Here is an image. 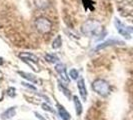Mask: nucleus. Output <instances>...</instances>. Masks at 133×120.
I'll use <instances>...</instances> for the list:
<instances>
[{
    "mask_svg": "<svg viewBox=\"0 0 133 120\" xmlns=\"http://www.w3.org/2000/svg\"><path fill=\"white\" fill-rule=\"evenodd\" d=\"M81 32L88 37L100 36L103 32L101 23L96 20H87L81 26Z\"/></svg>",
    "mask_w": 133,
    "mask_h": 120,
    "instance_id": "nucleus-1",
    "label": "nucleus"
},
{
    "mask_svg": "<svg viewBox=\"0 0 133 120\" xmlns=\"http://www.w3.org/2000/svg\"><path fill=\"white\" fill-rule=\"evenodd\" d=\"M92 89L100 96L106 97L111 92V87L109 83L103 79H96L92 82Z\"/></svg>",
    "mask_w": 133,
    "mask_h": 120,
    "instance_id": "nucleus-2",
    "label": "nucleus"
},
{
    "mask_svg": "<svg viewBox=\"0 0 133 120\" xmlns=\"http://www.w3.org/2000/svg\"><path fill=\"white\" fill-rule=\"evenodd\" d=\"M35 27L39 33H49L52 29V22L46 17H38L35 20Z\"/></svg>",
    "mask_w": 133,
    "mask_h": 120,
    "instance_id": "nucleus-3",
    "label": "nucleus"
},
{
    "mask_svg": "<svg viewBox=\"0 0 133 120\" xmlns=\"http://www.w3.org/2000/svg\"><path fill=\"white\" fill-rule=\"evenodd\" d=\"M114 24H115V27H116V29H117V31L119 32L120 35H122V36L125 37L126 39H130V38H131V36H130L131 34H130V32L128 31L127 26H125L120 20H118L117 18H115Z\"/></svg>",
    "mask_w": 133,
    "mask_h": 120,
    "instance_id": "nucleus-4",
    "label": "nucleus"
},
{
    "mask_svg": "<svg viewBox=\"0 0 133 120\" xmlns=\"http://www.w3.org/2000/svg\"><path fill=\"white\" fill-rule=\"evenodd\" d=\"M77 88L79 90V94L83 101H86L87 99V89L85 85V81L83 77H79V79L77 81Z\"/></svg>",
    "mask_w": 133,
    "mask_h": 120,
    "instance_id": "nucleus-5",
    "label": "nucleus"
},
{
    "mask_svg": "<svg viewBox=\"0 0 133 120\" xmlns=\"http://www.w3.org/2000/svg\"><path fill=\"white\" fill-rule=\"evenodd\" d=\"M55 70H56L57 73L59 74L60 77L63 79L64 82H66V83L69 82V77H68V75H67V73H66V68H65V65H64V64H62V63L56 64V65H55Z\"/></svg>",
    "mask_w": 133,
    "mask_h": 120,
    "instance_id": "nucleus-6",
    "label": "nucleus"
},
{
    "mask_svg": "<svg viewBox=\"0 0 133 120\" xmlns=\"http://www.w3.org/2000/svg\"><path fill=\"white\" fill-rule=\"evenodd\" d=\"M18 56H19V58H21L26 63L29 62V61H31L32 63H37L38 60H39L36 55H34L33 53H30V52H20L18 54Z\"/></svg>",
    "mask_w": 133,
    "mask_h": 120,
    "instance_id": "nucleus-7",
    "label": "nucleus"
},
{
    "mask_svg": "<svg viewBox=\"0 0 133 120\" xmlns=\"http://www.w3.org/2000/svg\"><path fill=\"white\" fill-rule=\"evenodd\" d=\"M16 114V106H12L7 108L6 110L1 113V119L2 120H9L11 118H13Z\"/></svg>",
    "mask_w": 133,
    "mask_h": 120,
    "instance_id": "nucleus-8",
    "label": "nucleus"
},
{
    "mask_svg": "<svg viewBox=\"0 0 133 120\" xmlns=\"http://www.w3.org/2000/svg\"><path fill=\"white\" fill-rule=\"evenodd\" d=\"M116 44H123V42L116 39H109L105 41V42H103V43H101V44H98L95 48V50L98 51V50H101L103 48H106L108 46H112V45H116Z\"/></svg>",
    "mask_w": 133,
    "mask_h": 120,
    "instance_id": "nucleus-9",
    "label": "nucleus"
},
{
    "mask_svg": "<svg viewBox=\"0 0 133 120\" xmlns=\"http://www.w3.org/2000/svg\"><path fill=\"white\" fill-rule=\"evenodd\" d=\"M57 110H58V114H59L60 118L62 120H71V116L68 113L65 107L61 105L59 103H57Z\"/></svg>",
    "mask_w": 133,
    "mask_h": 120,
    "instance_id": "nucleus-10",
    "label": "nucleus"
},
{
    "mask_svg": "<svg viewBox=\"0 0 133 120\" xmlns=\"http://www.w3.org/2000/svg\"><path fill=\"white\" fill-rule=\"evenodd\" d=\"M34 5L38 9L44 10L50 6V1L49 0H34Z\"/></svg>",
    "mask_w": 133,
    "mask_h": 120,
    "instance_id": "nucleus-11",
    "label": "nucleus"
},
{
    "mask_svg": "<svg viewBox=\"0 0 133 120\" xmlns=\"http://www.w3.org/2000/svg\"><path fill=\"white\" fill-rule=\"evenodd\" d=\"M73 102H74V106H75V111H76V114L79 116V115H81V113H82L83 108H82V104H81V102H80L78 96L74 95L73 96Z\"/></svg>",
    "mask_w": 133,
    "mask_h": 120,
    "instance_id": "nucleus-12",
    "label": "nucleus"
},
{
    "mask_svg": "<svg viewBox=\"0 0 133 120\" xmlns=\"http://www.w3.org/2000/svg\"><path fill=\"white\" fill-rule=\"evenodd\" d=\"M17 73L19 74V75H21L22 78H25V79H27L28 81H30V82H32L34 84L37 83V78H36L34 75H32V74L26 73V72H22V71H18Z\"/></svg>",
    "mask_w": 133,
    "mask_h": 120,
    "instance_id": "nucleus-13",
    "label": "nucleus"
},
{
    "mask_svg": "<svg viewBox=\"0 0 133 120\" xmlns=\"http://www.w3.org/2000/svg\"><path fill=\"white\" fill-rule=\"evenodd\" d=\"M44 58L49 63H57V62H59V58L55 54H46L44 56Z\"/></svg>",
    "mask_w": 133,
    "mask_h": 120,
    "instance_id": "nucleus-14",
    "label": "nucleus"
},
{
    "mask_svg": "<svg viewBox=\"0 0 133 120\" xmlns=\"http://www.w3.org/2000/svg\"><path fill=\"white\" fill-rule=\"evenodd\" d=\"M58 87H59V89L64 93V95L66 96L68 99H71V92L69 91V89H67L66 86H64V85H62V83L61 82H58Z\"/></svg>",
    "mask_w": 133,
    "mask_h": 120,
    "instance_id": "nucleus-15",
    "label": "nucleus"
},
{
    "mask_svg": "<svg viewBox=\"0 0 133 120\" xmlns=\"http://www.w3.org/2000/svg\"><path fill=\"white\" fill-rule=\"evenodd\" d=\"M62 45V39H61V36H57L55 39L53 40V43H52V48L53 49H58Z\"/></svg>",
    "mask_w": 133,
    "mask_h": 120,
    "instance_id": "nucleus-16",
    "label": "nucleus"
},
{
    "mask_svg": "<svg viewBox=\"0 0 133 120\" xmlns=\"http://www.w3.org/2000/svg\"><path fill=\"white\" fill-rule=\"evenodd\" d=\"M69 76L73 80H76V79H78V77H79V73H78V71H77L76 69H71V70L69 71Z\"/></svg>",
    "mask_w": 133,
    "mask_h": 120,
    "instance_id": "nucleus-17",
    "label": "nucleus"
},
{
    "mask_svg": "<svg viewBox=\"0 0 133 120\" xmlns=\"http://www.w3.org/2000/svg\"><path fill=\"white\" fill-rule=\"evenodd\" d=\"M41 107H42V109H43V110H45V111H48V112H52V113H55V110H54L53 108L50 106V105H48L47 103H42V104H41Z\"/></svg>",
    "mask_w": 133,
    "mask_h": 120,
    "instance_id": "nucleus-18",
    "label": "nucleus"
},
{
    "mask_svg": "<svg viewBox=\"0 0 133 120\" xmlns=\"http://www.w3.org/2000/svg\"><path fill=\"white\" fill-rule=\"evenodd\" d=\"M7 95L10 96V97H14L16 95V93H15V88L14 87H9L7 89Z\"/></svg>",
    "mask_w": 133,
    "mask_h": 120,
    "instance_id": "nucleus-19",
    "label": "nucleus"
},
{
    "mask_svg": "<svg viewBox=\"0 0 133 120\" xmlns=\"http://www.w3.org/2000/svg\"><path fill=\"white\" fill-rule=\"evenodd\" d=\"M22 85H23V86H25V87H27V88H29V89H31V90L36 91V87L33 86V85H31V84H29V83H27V82H22Z\"/></svg>",
    "mask_w": 133,
    "mask_h": 120,
    "instance_id": "nucleus-20",
    "label": "nucleus"
},
{
    "mask_svg": "<svg viewBox=\"0 0 133 120\" xmlns=\"http://www.w3.org/2000/svg\"><path fill=\"white\" fill-rule=\"evenodd\" d=\"M34 115L36 116V118H38V119H40V120H46L44 117H42V115H41V114H39L38 112H36V111L34 112Z\"/></svg>",
    "mask_w": 133,
    "mask_h": 120,
    "instance_id": "nucleus-21",
    "label": "nucleus"
},
{
    "mask_svg": "<svg viewBox=\"0 0 133 120\" xmlns=\"http://www.w3.org/2000/svg\"><path fill=\"white\" fill-rule=\"evenodd\" d=\"M2 64H3V59L0 57V65H2Z\"/></svg>",
    "mask_w": 133,
    "mask_h": 120,
    "instance_id": "nucleus-22",
    "label": "nucleus"
}]
</instances>
